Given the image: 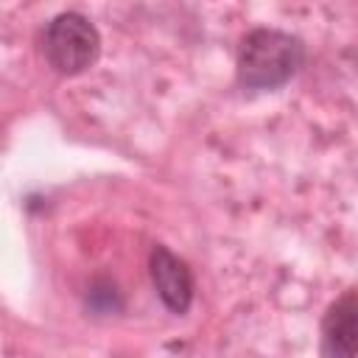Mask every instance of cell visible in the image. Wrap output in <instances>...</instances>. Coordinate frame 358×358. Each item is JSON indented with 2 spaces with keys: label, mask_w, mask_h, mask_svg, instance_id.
I'll list each match as a JSON object with an SVG mask.
<instances>
[{
  "label": "cell",
  "mask_w": 358,
  "mask_h": 358,
  "mask_svg": "<svg viewBox=\"0 0 358 358\" xmlns=\"http://www.w3.org/2000/svg\"><path fill=\"white\" fill-rule=\"evenodd\" d=\"M48 67L59 76H78L101 56V34L81 11H59L42 28L39 39Z\"/></svg>",
  "instance_id": "2"
},
{
  "label": "cell",
  "mask_w": 358,
  "mask_h": 358,
  "mask_svg": "<svg viewBox=\"0 0 358 358\" xmlns=\"http://www.w3.org/2000/svg\"><path fill=\"white\" fill-rule=\"evenodd\" d=\"M358 347V296L347 288L333 299L322 316L319 327V355L322 358H355Z\"/></svg>",
  "instance_id": "4"
},
{
  "label": "cell",
  "mask_w": 358,
  "mask_h": 358,
  "mask_svg": "<svg viewBox=\"0 0 358 358\" xmlns=\"http://www.w3.org/2000/svg\"><path fill=\"white\" fill-rule=\"evenodd\" d=\"M123 308H126L123 291H120V285L112 277L101 274V277H95L87 285V291H84V310L90 316H117V313H123Z\"/></svg>",
  "instance_id": "5"
},
{
  "label": "cell",
  "mask_w": 358,
  "mask_h": 358,
  "mask_svg": "<svg viewBox=\"0 0 358 358\" xmlns=\"http://www.w3.org/2000/svg\"><path fill=\"white\" fill-rule=\"evenodd\" d=\"M148 277H151V285H154L159 302L171 313L185 316L190 310L193 296H196L193 271L165 243H154L151 246V252H148Z\"/></svg>",
  "instance_id": "3"
},
{
  "label": "cell",
  "mask_w": 358,
  "mask_h": 358,
  "mask_svg": "<svg viewBox=\"0 0 358 358\" xmlns=\"http://www.w3.org/2000/svg\"><path fill=\"white\" fill-rule=\"evenodd\" d=\"M308 62L305 42L282 28H252L235 53V81L249 92H271L302 73Z\"/></svg>",
  "instance_id": "1"
}]
</instances>
